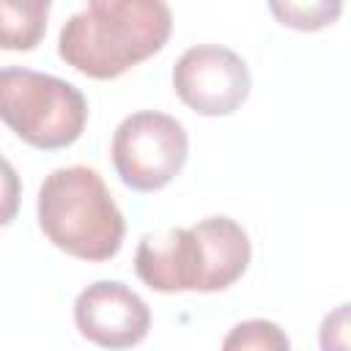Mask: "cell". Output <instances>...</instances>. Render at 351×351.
I'll return each mask as SVG.
<instances>
[{"mask_svg":"<svg viewBox=\"0 0 351 351\" xmlns=\"http://www.w3.org/2000/svg\"><path fill=\"white\" fill-rule=\"evenodd\" d=\"M271 14L280 19V25L293 27V30H321L326 25H332L340 11L343 3L340 0H310V3H269Z\"/></svg>","mask_w":351,"mask_h":351,"instance_id":"10","label":"cell"},{"mask_svg":"<svg viewBox=\"0 0 351 351\" xmlns=\"http://www.w3.org/2000/svg\"><path fill=\"white\" fill-rule=\"evenodd\" d=\"M110 156L129 189L156 192L184 170L189 137L178 118L159 110H137L115 126Z\"/></svg>","mask_w":351,"mask_h":351,"instance_id":"5","label":"cell"},{"mask_svg":"<svg viewBox=\"0 0 351 351\" xmlns=\"http://www.w3.org/2000/svg\"><path fill=\"white\" fill-rule=\"evenodd\" d=\"M250 258L247 230L236 219L214 214L189 228L145 233L134 252V271L159 293H217L241 280Z\"/></svg>","mask_w":351,"mask_h":351,"instance_id":"1","label":"cell"},{"mask_svg":"<svg viewBox=\"0 0 351 351\" xmlns=\"http://www.w3.org/2000/svg\"><path fill=\"white\" fill-rule=\"evenodd\" d=\"M0 118L22 143L58 151L80 140L88 123V99L55 74L5 66L0 71Z\"/></svg>","mask_w":351,"mask_h":351,"instance_id":"4","label":"cell"},{"mask_svg":"<svg viewBox=\"0 0 351 351\" xmlns=\"http://www.w3.org/2000/svg\"><path fill=\"white\" fill-rule=\"evenodd\" d=\"M222 351H291L285 329L269 318H247L228 329Z\"/></svg>","mask_w":351,"mask_h":351,"instance_id":"9","label":"cell"},{"mask_svg":"<svg viewBox=\"0 0 351 351\" xmlns=\"http://www.w3.org/2000/svg\"><path fill=\"white\" fill-rule=\"evenodd\" d=\"M74 324L85 340L121 351L145 340L151 329V307L129 285L118 280H96L77 293Z\"/></svg>","mask_w":351,"mask_h":351,"instance_id":"7","label":"cell"},{"mask_svg":"<svg viewBox=\"0 0 351 351\" xmlns=\"http://www.w3.org/2000/svg\"><path fill=\"white\" fill-rule=\"evenodd\" d=\"M318 348L321 351H351V302L337 304L321 318Z\"/></svg>","mask_w":351,"mask_h":351,"instance_id":"11","label":"cell"},{"mask_svg":"<svg viewBox=\"0 0 351 351\" xmlns=\"http://www.w3.org/2000/svg\"><path fill=\"white\" fill-rule=\"evenodd\" d=\"M41 233L66 255L101 263L118 255L126 233L123 214L101 173L88 165L55 167L36 197Z\"/></svg>","mask_w":351,"mask_h":351,"instance_id":"3","label":"cell"},{"mask_svg":"<svg viewBox=\"0 0 351 351\" xmlns=\"http://www.w3.org/2000/svg\"><path fill=\"white\" fill-rule=\"evenodd\" d=\"M49 0H3L0 3V47L3 49H33L49 16Z\"/></svg>","mask_w":351,"mask_h":351,"instance_id":"8","label":"cell"},{"mask_svg":"<svg viewBox=\"0 0 351 351\" xmlns=\"http://www.w3.org/2000/svg\"><path fill=\"white\" fill-rule=\"evenodd\" d=\"M252 88L247 60L222 44H195L173 66L176 96L197 115L219 118L236 112Z\"/></svg>","mask_w":351,"mask_h":351,"instance_id":"6","label":"cell"},{"mask_svg":"<svg viewBox=\"0 0 351 351\" xmlns=\"http://www.w3.org/2000/svg\"><path fill=\"white\" fill-rule=\"evenodd\" d=\"M173 33L162 0H90L58 33V55L90 80H115L156 55Z\"/></svg>","mask_w":351,"mask_h":351,"instance_id":"2","label":"cell"}]
</instances>
